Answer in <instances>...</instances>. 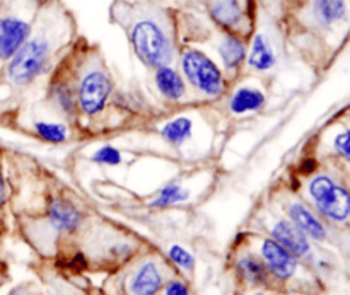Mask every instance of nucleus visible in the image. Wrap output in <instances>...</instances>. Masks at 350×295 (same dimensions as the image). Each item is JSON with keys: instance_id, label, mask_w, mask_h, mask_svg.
Here are the masks:
<instances>
[{"instance_id": "nucleus-1", "label": "nucleus", "mask_w": 350, "mask_h": 295, "mask_svg": "<svg viewBox=\"0 0 350 295\" xmlns=\"http://www.w3.org/2000/svg\"><path fill=\"white\" fill-rule=\"evenodd\" d=\"M74 77L75 139L91 140L140 128L156 122L164 109L154 108L140 91H126L116 81L101 46L79 36L68 50Z\"/></svg>"}, {"instance_id": "nucleus-2", "label": "nucleus", "mask_w": 350, "mask_h": 295, "mask_svg": "<svg viewBox=\"0 0 350 295\" xmlns=\"http://www.w3.org/2000/svg\"><path fill=\"white\" fill-rule=\"evenodd\" d=\"M81 36L64 0H43L29 38L0 72V122L17 128L31 99Z\"/></svg>"}, {"instance_id": "nucleus-3", "label": "nucleus", "mask_w": 350, "mask_h": 295, "mask_svg": "<svg viewBox=\"0 0 350 295\" xmlns=\"http://www.w3.org/2000/svg\"><path fill=\"white\" fill-rule=\"evenodd\" d=\"M286 51L320 75L332 65L350 29V0H258Z\"/></svg>"}, {"instance_id": "nucleus-4", "label": "nucleus", "mask_w": 350, "mask_h": 295, "mask_svg": "<svg viewBox=\"0 0 350 295\" xmlns=\"http://www.w3.org/2000/svg\"><path fill=\"white\" fill-rule=\"evenodd\" d=\"M108 19L125 34L129 46L147 72L176 65L178 7L167 0H113Z\"/></svg>"}, {"instance_id": "nucleus-5", "label": "nucleus", "mask_w": 350, "mask_h": 295, "mask_svg": "<svg viewBox=\"0 0 350 295\" xmlns=\"http://www.w3.org/2000/svg\"><path fill=\"white\" fill-rule=\"evenodd\" d=\"M338 156L304 154L282 174L286 183L323 219L337 229L350 231V180Z\"/></svg>"}, {"instance_id": "nucleus-6", "label": "nucleus", "mask_w": 350, "mask_h": 295, "mask_svg": "<svg viewBox=\"0 0 350 295\" xmlns=\"http://www.w3.org/2000/svg\"><path fill=\"white\" fill-rule=\"evenodd\" d=\"M250 246L258 253L272 279L277 292H299L306 295H321L327 292L323 279L310 266L294 258L287 249L277 244L269 236L241 234Z\"/></svg>"}, {"instance_id": "nucleus-7", "label": "nucleus", "mask_w": 350, "mask_h": 295, "mask_svg": "<svg viewBox=\"0 0 350 295\" xmlns=\"http://www.w3.org/2000/svg\"><path fill=\"white\" fill-rule=\"evenodd\" d=\"M176 67L183 75L197 108L219 101L231 87L221 65L200 46L181 43Z\"/></svg>"}, {"instance_id": "nucleus-8", "label": "nucleus", "mask_w": 350, "mask_h": 295, "mask_svg": "<svg viewBox=\"0 0 350 295\" xmlns=\"http://www.w3.org/2000/svg\"><path fill=\"white\" fill-rule=\"evenodd\" d=\"M174 5L195 12L215 29L248 43L258 27V0H176Z\"/></svg>"}, {"instance_id": "nucleus-9", "label": "nucleus", "mask_w": 350, "mask_h": 295, "mask_svg": "<svg viewBox=\"0 0 350 295\" xmlns=\"http://www.w3.org/2000/svg\"><path fill=\"white\" fill-rule=\"evenodd\" d=\"M272 81L243 77L229 87L224 98L200 106V111L211 120H219L224 125L250 122L262 115L269 106Z\"/></svg>"}, {"instance_id": "nucleus-10", "label": "nucleus", "mask_w": 350, "mask_h": 295, "mask_svg": "<svg viewBox=\"0 0 350 295\" xmlns=\"http://www.w3.org/2000/svg\"><path fill=\"white\" fill-rule=\"evenodd\" d=\"M260 215L265 222V236L282 246L294 258L310 266L317 275L323 277L334 273V259L328 255H320L317 246L293 221L286 217L272 201H263L260 207Z\"/></svg>"}, {"instance_id": "nucleus-11", "label": "nucleus", "mask_w": 350, "mask_h": 295, "mask_svg": "<svg viewBox=\"0 0 350 295\" xmlns=\"http://www.w3.org/2000/svg\"><path fill=\"white\" fill-rule=\"evenodd\" d=\"M43 0H0V72L29 38Z\"/></svg>"}, {"instance_id": "nucleus-12", "label": "nucleus", "mask_w": 350, "mask_h": 295, "mask_svg": "<svg viewBox=\"0 0 350 295\" xmlns=\"http://www.w3.org/2000/svg\"><path fill=\"white\" fill-rule=\"evenodd\" d=\"M284 50L286 48H284L282 40H280L272 20L260 12L258 27L248 43V55H246L243 77L272 81L273 74L279 68L280 51Z\"/></svg>"}, {"instance_id": "nucleus-13", "label": "nucleus", "mask_w": 350, "mask_h": 295, "mask_svg": "<svg viewBox=\"0 0 350 295\" xmlns=\"http://www.w3.org/2000/svg\"><path fill=\"white\" fill-rule=\"evenodd\" d=\"M174 272L170 259L163 262L152 255H144L142 259L132 263L123 279V295H159L164 283Z\"/></svg>"}, {"instance_id": "nucleus-14", "label": "nucleus", "mask_w": 350, "mask_h": 295, "mask_svg": "<svg viewBox=\"0 0 350 295\" xmlns=\"http://www.w3.org/2000/svg\"><path fill=\"white\" fill-rule=\"evenodd\" d=\"M152 89L161 101L163 109L197 108L190 96L187 82L176 65H161L149 72Z\"/></svg>"}, {"instance_id": "nucleus-15", "label": "nucleus", "mask_w": 350, "mask_h": 295, "mask_svg": "<svg viewBox=\"0 0 350 295\" xmlns=\"http://www.w3.org/2000/svg\"><path fill=\"white\" fill-rule=\"evenodd\" d=\"M241 242L238 244L234 259H232V270L243 287L255 290H273L272 279L267 270L265 263L258 256V253L246 242L243 236H239Z\"/></svg>"}, {"instance_id": "nucleus-16", "label": "nucleus", "mask_w": 350, "mask_h": 295, "mask_svg": "<svg viewBox=\"0 0 350 295\" xmlns=\"http://www.w3.org/2000/svg\"><path fill=\"white\" fill-rule=\"evenodd\" d=\"M31 133L38 140L51 145H62L68 143L74 137L70 126L65 122H44V120H34L31 123Z\"/></svg>"}, {"instance_id": "nucleus-17", "label": "nucleus", "mask_w": 350, "mask_h": 295, "mask_svg": "<svg viewBox=\"0 0 350 295\" xmlns=\"http://www.w3.org/2000/svg\"><path fill=\"white\" fill-rule=\"evenodd\" d=\"M191 130H193V123L187 116H176V118L170 120L164 123L159 130V135L166 145L171 149H181L185 143L190 140Z\"/></svg>"}, {"instance_id": "nucleus-18", "label": "nucleus", "mask_w": 350, "mask_h": 295, "mask_svg": "<svg viewBox=\"0 0 350 295\" xmlns=\"http://www.w3.org/2000/svg\"><path fill=\"white\" fill-rule=\"evenodd\" d=\"M188 197H190V193H188L180 183H167L166 186H163L156 195H154V198L150 200L149 205L152 208H167L173 207V205L181 203V201L187 200Z\"/></svg>"}, {"instance_id": "nucleus-19", "label": "nucleus", "mask_w": 350, "mask_h": 295, "mask_svg": "<svg viewBox=\"0 0 350 295\" xmlns=\"http://www.w3.org/2000/svg\"><path fill=\"white\" fill-rule=\"evenodd\" d=\"M167 259L173 266H176L185 275H193L195 272V258L191 253H188L183 246L173 244L167 249Z\"/></svg>"}, {"instance_id": "nucleus-20", "label": "nucleus", "mask_w": 350, "mask_h": 295, "mask_svg": "<svg viewBox=\"0 0 350 295\" xmlns=\"http://www.w3.org/2000/svg\"><path fill=\"white\" fill-rule=\"evenodd\" d=\"M10 203V186L7 180L5 169V149L0 147V225L3 224V214H5L7 205Z\"/></svg>"}, {"instance_id": "nucleus-21", "label": "nucleus", "mask_w": 350, "mask_h": 295, "mask_svg": "<svg viewBox=\"0 0 350 295\" xmlns=\"http://www.w3.org/2000/svg\"><path fill=\"white\" fill-rule=\"evenodd\" d=\"M92 163L98 164H106V166H118L122 163V154L111 145H105L99 150H96L94 156L91 157Z\"/></svg>"}, {"instance_id": "nucleus-22", "label": "nucleus", "mask_w": 350, "mask_h": 295, "mask_svg": "<svg viewBox=\"0 0 350 295\" xmlns=\"http://www.w3.org/2000/svg\"><path fill=\"white\" fill-rule=\"evenodd\" d=\"M161 294L163 295H191V290H190V285H188L187 280L173 275L167 279L166 283H164Z\"/></svg>"}, {"instance_id": "nucleus-23", "label": "nucleus", "mask_w": 350, "mask_h": 295, "mask_svg": "<svg viewBox=\"0 0 350 295\" xmlns=\"http://www.w3.org/2000/svg\"><path fill=\"white\" fill-rule=\"evenodd\" d=\"M334 150L335 156L340 157L344 163L350 164V128H345L344 132L338 133L334 139Z\"/></svg>"}, {"instance_id": "nucleus-24", "label": "nucleus", "mask_w": 350, "mask_h": 295, "mask_svg": "<svg viewBox=\"0 0 350 295\" xmlns=\"http://www.w3.org/2000/svg\"><path fill=\"white\" fill-rule=\"evenodd\" d=\"M7 295H43V294H41V290L38 289L34 283L27 282V283H23V285H17L14 287V289H10Z\"/></svg>"}, {"instance_id": "nucleus-25", "label": "nucleus", "mask_w": 350, "mask_h": 295, "mask_svg": "<svg viewBox=\"0 0 350 295\" xmlns=\"http://www.w3.org/2000/svg\"><path fill=\"white\" fill-rule=\"evenodd\" d=\"M5 280H7V270H5V265H2V263H0V287H2L3 283H5Z\"/></svg>"}, {"instance_id": "nucleus-26", "label": "nucleus", "mask_w": 350, "mask_h": 295, "mask_svg": "<svg viewBox=\"0 0 350 295\" xmlns=\"http://www.w3.org/2000/svg\"><path fill=\"white\" fill-rule=\"evenodd\" d=\"M255 295H265V292H263V290H256Z\"/></svg>"}, {"instance_id": "nucleus-27", "label": "nucleus", "mask_w": 350, "mask_h": 295, "mask_svg": "<svg viewBox=\"0 0 350 295\" xmlns=\"http://www.w3.org/2000/svg\"><path fill=\"white\" fill-rule=\"evenodd\" d=\"M345 115H347L349 118H350V106H349V108H347V111H345Z\"/></svg>"}]
</instances>
